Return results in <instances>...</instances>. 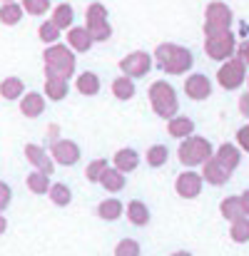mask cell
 Masks as SVG:
<instances>
[{
  "mask_svg": "<svg viewBox=\"0 0 249 256\" xmlns=\"http://www.w3.org/2000/svg\"><path fill=\"white\" fill-rule=\"evenodd\" d=\"M219 214H222L227 222H234V219L244 216V209H242L239 196H227V199H222V204H219Z\"/></svg>",
  "mask_w": 249,
  "mask_h": 256,
  "instance_id": "28",
  "label": "cell"
},
{
  "mask_svg": "<svg viewBox=\"0 0 249 256\" xmlns=\"http://www.w3.org/2000/svg\"><path fill=\"white\" fill-rule=\"evenodd\" d=\"M239 112H242L244 117H249V92L239 97Z\"/></svg>",
  "mask_w": 249,
  "mask_h": 256,
  "instance_id": "40",
  "label": "cell"
},
{
  "mask_svg": "<svg viewBox=\"0 0 249 256\" xmlns=\"http://www.w3.org/2000/svg\"><path fill=\"white\" fill-rule=\"evenodd\" d=\"M202 167H204V170L199 172V174H202V179H204L207 184H212V186H222V184H227V182L232 179V172L224 170L214 157H209Z\"/></svg>",
  "mask_w": 249,
  "mask_h": 256,
  "instance_id": "13",
  "label": "cell"
},
{
  "mask_svg": "<svg viewBox=\"0 0 249 256\" xmlns=\"http://www.w3.org/2000/svg\"><path fill=\"white\" fill-rule=\"evenodd\" d=\"M78 92L85 94V97H92V94H97L100 92V78L95 75V72H83V75H78Z\"/></svg>",
  "mask_w": 249,
  "mask_h": 256,
  "instance_id": "29",
  "label": "cell"
},
{
  "mask_svg": "<svg viewBox=\"0 0 249 256\" xmlns=\"http://www.w3.org/2000/svg\"><path fill=\"white\" fill-rule=\"evenodd\" d=\"M207 52L214 60H224L234 52V38L227 30H207Z\"/></svg>",
  "mask_w": 249,
  "mask_h": 256,
  "instance_id": "6",
  "label": "cell"
},
{
  "mask_svg": "<svg viewBox=\"0 0 249 256\" xmlns=\"http://www.w3.org/2000/svg\"><path fill=\"white\" fill-rule=\"evenodd\" d=\"M10 202H13V189H10V184L0 182V212H5L10 206Z\"/></svg>",
  "mask_w": 249,
  "mask_h": 256,
  "instance_id": "38",
  "label": "cell"
},
{
  "mask_svg": "<svg viewBox=\"0 0 249 256\" xmlns=\"http://www.w3.org/2000/svg\"><path fill=\"white\" fill-rule=\"evenodd\" d=\"M25 184H28V189L33 192V194H38V196H45L48 192H50V174H45V172L35 170L30 172L28 176H25Z\"/></svg>",
  "mask_w": 249,
  "mask_h": 256,
  "instance_id": "22",
  "label": "cell"
},
{
  "mask_svg": "<svg viewBox=\"0 0 249 256\" xmlns=\"http://www.w3.org/2000/svg\"><path fill=\"white\" fill-rule=\"evenodd\" d=\"M23 92H25V85H23L20 78H5V80L0 82V94H3L5 100H20Z\"/></svg>",
  "mask_w": 249,
  "mask_h": 256,
  "instance_id": "31",
  "label": "cell"
},
{
  "mask_svg": "<svg viewBox=\"0 0 249 256\" xmlns=\"http://www.w3.org/2000/svg\"><path fill=\"white\" fill-rule=\"evenodd\" d=\"M192 52L177 45H160L157 48V65L169 75H182L192 68Z\"/></svg>",
  "mask_w": 249,
  "mask_h": 256,
  "instance_id": "2",
  "label": "cell"
},
{
  "mask_svg": "<svg viewBox=\"0 0 249 256\" xmlns=\"http://www.w3.org/2000/svg\"><path fill=\"white\" fill-rule=\"evenodd\" d=\"M247 82H249V78H247Z\"/></svg>",
  "mask_w": 249,
  "mask_h": 256,
  "instance_id": "46",
  "label": "cell"
},
{
  "mask_svg": "<svg viewBox=\"0 0 249 256\" xmlns=\"http://www.w3.org/2000/svg\"><path fill=\"white\" fill-rule=\"evenodd\" d=\"M20 18H23V8L15 5L13 0L0 8V22L3 25H15V22H20Z\"/></svg>",
  "mask_w": 249,
  "mask_h": 256,
  "instance_id": "33",
  "label": "cell"
},
{
  "mask_svg": "<svg viewBox=\"0 0 249 256\" xmlns=\"http://www.w3.org/2000/svg\"><path fill=\"white\" fill-rule=\"evenodd\" d=\"M150 104H152V110H155L157 117L172 120V117L177 114V110H179L174 87L169 85V82H162V80L155 82V85L150 87Z\"/></svg>",
  "mask_w": 249,
  "mask_h": 256,
  "instance_id": "3",
  "label": "cell"
},
{
  "mask_svg": "<svg viewBox=\"0 0 249 256\" xmlns=\"http://www.w3.org/2000/svg\"><path fill=\"white\" fill-rule=\"evenodd\" d=\"M5 232H8V219H5V216H3V212H0V236H3Z\"/></svg>",
  "mask_w": 249,
  "mask_h": 256,
  "instance_id": "43",
  "label": "cell"
},
{
  "mask_svg": "<svg viewBox=\"0 0 249 256\" xmlns=\"http://www.w3.org/2000/svg\"><path fill=\"white\" fill-rule=\"evenodd\" d=\"M25 160L35 167V170L45 172V174H55V160L50 157V152H45V147L30 142L25 144Z\"/></svg>",
  "mask_w": 249,
  "mask_h": 256,
  "instance_id": "11",
  "label": "cell"
},
{
  "mask_svg": "<svg viewBox=\"0 0 249 256\" xmlns=\"http://www.w3.org/2000/svg\"><path fill=\"white\" fill-rule=\"evenodd\" d=\"M48 152L55 160V164H63V167H75L80 162V157H83L80 144L73 142V140H53Z\"/></svg>",
  "mask_w": 249,
  "mask_h": 256,
  "instance_id": "5",
  "label": "cell"
},
{
  "mask_svg": "<svg viewBox=\"0 0 249 256\" xmlns=\"http://www.w3.org/2000/svg\"><path fill=\"white\" fill-rule=\"evenodd\" d=\"M20 112L28 117V120H35L45 112V97L40 92H28L20 97Z\"/></svg>",
  "mask_w": 249,
  "mask_h": 256,
  "instance_id": "16",
  "label": "cell"
},
{
  "mask_svg": "<svg viewBox=\"0 0 249 256\" xmlns=\"http://www.w3.org/2000/svg\"><path fill=\"white\" fill-rule=\"evenodd\" d=\"M229 239L234 244H247L249 242V216H239L234 222H229Z\"/></svg>",
  "mask_w": 249,
  "mask_h": 256,
  "instance_id": "27",
  "label": "cell"
},
{
  "mask_svg": "<svg viewBox=\"0 0 249 256\" xmlns=\"http://www.w3.org/2000/svg\"><path fill=\"white\" fill-rule=\"evenodd\" d=\"M38 32H40V40H43V42H55V40L60 38V28H58L53 20H50V22H43Z\"/></svg>",
  "mask_w": 249,
  "mask_h": 256,
  "instance_id": "36",
  "label": "cell"
},
{
  "mask_svg": "<svg viewBox=\"0 0 249 256\" xmlns=\"http://www.w3.org/2000/svg\"><path fill=\"white\" fill-rule=\"evenodd\" d=\"M125 216H127V222L132 224V226H147L150 224V209H147V204L145 202H140V199H132L127 206H125Z\"/></svg>",
  "mask_w": 249,
  "mask_h": 256,
  "instance_id": "17",
  "label": "cell"
},
{
  "mask_svg": "<svg viewBox=\"0 0 249 256\" xmlns=\"http://www.w3.org/2000/svg\"><path fill=\"white\" fill-rule=\"evenodd\" d=\"M184 92H187V97L189 100H207L209 94H212V82H209V78L207 75H192L187 82H184Z\"/></svg>",
  "mask_w": 249,
  "mask_h": 256,
  "instance_id": "15",
  "label": "cell"
},
{
  "mask_svg": "<svg viewBox=\"0 0 249 256\" xmlns=\"http://www.w3.org/2000/svg\"><path fill=\"white\" fill-rule=\"evenodd\" d=\"M224 170L234 172L239 167V162H242V150H239V144H232V142H224V144H219L217 150H214V154H212Z\"/></svg>",
  "mask_w": 249,
  "mask_h": 256,
  "instance_id": "12",
  "label": "cell"
},
{
  "mask_svg": "<svg viewBox=\"0 0 249 256\" xmlns=\"http://www.w3.org/2000/svg\"><path fill=\"white\" fill-rule=\"evenodd\" d=\"M112 167H117L120 172L130 174V172H135L137 167H140V154H137L132 147H122V150L115 152V157H112Z\"/></svg>",
  "mask_w": 249,
  "mask_h": 256,
  "instance_id": "18",
  "label": "cell"
},
{
  "mask_svg": "<svg viewBox=\"0 0 249 256\" xmlns=\"http://www.w3.org/2000/svg\"><path fill=\"white\" fill-rule=\"evenodd\" d=\"M140 254H142V246L135 239H122L115 246V256H140Z\"/></svg>",
  "mask_w": 249,
  "mask_h": 256,
  "instance_id": "35",
  "label": "cell"
},
{
  "mask_svg": "<svg viewBox=\"0 0 249 256\" xmlns=\"http://www.w3.org/2000/svg\"><path fill=\"white\" fill-rule=\"evenodd\" d=\"M217 80L224 90H237L244 82V62L242 60L224 62V68H219V72H217Z\"/></svg>",
  "mask_w": 249,
  "mask_h": 256,
  "instance_id": "10",
  "label": "cell"
},
{
  "mask_svg": "<svg viewBox=\"0 0 249 256\" xmlns=\"http://www.w3.org/2000/svg\"><path fill=\"white\" fill-rule=\"evenodd\" d=\"M239 60H242L244 65H249V40L242 45V48H239Z\"/></svg>",
  "mask_w": 249,
  "mask_h": 256,
  "instance_id": "41",
  "label": "cell"
},
{
  "mask_svg": "<svg viewBox=\"0 0 249 256\" xmlns=\"http://www.w3.org/2000/svg\"><path fill=\"white\" fill-rule=\"evenodd\" d=\"M100 184H102L110 194H117V192L125 189L127 176H125V172H120L117 167H107V170L102 172V176H100Z\"/></svg>",
  "mask_w": 249,
  "mask_h": 256,
  "instance_id": "20",
  "label": "cell"
},
{
  "mask_svg": "<svg viewBox=\"0 0 249 256\" xmlns=\"http://www.w3.org/2000/svg\"><path fill=\"white\" fill-rule=\"evenodd\" d=\"M75 70V55L63 48V45H53L48 52H45V72L48 78H70Z\"/></svg>",
  "mask_w": 249,
  "mask_h": 256,
  "instance_id": "4",
  "label": "cell"
},
{
  "mask_svg": "<svg viewBox=\"0 0 249 256\" xmlns=\"http://www.w3.org/2000/svg\"><path fill=\"white\" fill-rule=\"evenodd\" d=\"M150 68H152V60H150V55L142 52V50L130 52L127 58L120 60V70H122L125 75H130V78H142V75L150 72Z\"/></svg>",
  "mask_w": 249,
  "mask_h": 256,
  "instance_id": "9",
  "label": "cell"
},
{
  "mask_svg": "<svg viewBox=\"0 0 249 256\" xmlns=\"http://www.w3.org/2000/svg\"><path fill=\"white\" fill-rule=\"evenodd\" d=\"M122 214H125V206H122V202L115 199V196L102 199V202L97 204V216L105 219V222H117Z\"/></svg>",
  "mask_w": 249,
  "mask_h": 256,
  "instance_id": "21",
  "label": "cell"
},
{
  "mask_svg": "<svg viewBox=\"0 0 249 256\" xmlns=\"http://www.w3.org/2000/svg\"><path fill=\"white\" fill-rule=\"evenodd\" d=\"M214 154V147L207 137H199V134H189L184 140H179V147H177V157L182 162V167L187 170H194V167H202L209 157Z\"/></svg>",
  "mask_w": 249,
  "mask_h": 256,
  "instance_id": "1",
  "label": "cell"
},
{
  "mask_svg": "<svg viewBox=\"0 0 249 256\" xmlns=\"http://www.w3.org/2000/svg\"><path fill=\"white\" fill-rule=\"evenodd\" d=\"M112 94L117 97V100H132L135 97V82H132V78L130 75H122V78H117L115 82H112Z\"/></svg>",
  "mask_w": 249,
  "mask_h": 256,
  "instance_id": "30",
  "label": "cell"
},
{
  "mask_svg": "<svg viewBox=\"0 0 249 256\" xmlns=\"http://www.w3.org/2000/svg\"><path fill=\"white\" fill-rule=\"evenodd\" d=\"M23 5H25V12L30 15H45L50 8V0H25Z\"/></svg>",
  "mask_w": 249,
  "mask_h": 256,
  "instance_id": "37",
  "label": "cell"
},
{
  "mask_svg": "<svg viewBox=\"0 0 249 256\" xmlns=\"http://www.w3.org/2000/svg\"><path fill=\"white\" fill-rule=\"evenodd\" d=\"M68 42H70V48L73 50H78V52H87L90 48H92V35H90V30H85V28H70V32H68Z\"/></svg>",
  "mask_w": 249,
  "mask_h": 256,
  "instance_id": "23",
  "label": "cell"
},
{
  "mask_svg": "<svg viewBox=\"0 0 249 256\" xmlns=\"http://www.w3.org/2000/svg\"><path fill=\"white\" fill-rule=\"evenodd\" d=\"M145 162H147V167H152V170L165 167L167 162H169V150H167L165 144H152V147L145 152Z\"/></svg>",
  "mask_w": 249,
  "mask_h": 256,
  "instance_id": "25",
  "label": "cell"
},
{
  "mask_svg": "<svg viewBox=\"0 0 249 256\" xmlns=\"http://www.w3.org/2000/svg\"><path fill=\"white\" fill-rule=\"evenodd\" d=\"M107 167H110V164H107V160H102V157L92 160V162L87 164V170H85L87 182H90V184H100V176H102V172L107 170Z\"/></svg>",
  "mask_w": 249,
  "mask_h": 256,
  "instance_id": "34",
  "label": "cell"
},
{
  "mask_svg": "<svg viewBox=\"0 0 249 256\" xmlns=\"http://www.w3.org/2000/svg\"><path fill=\"white\" fill-rule=\"evenodd\" d=\"M167 134L174 137V140H184L189 134H194V120L184 117V114H174L169 122H167Z\"/></svg>",
  "mask_w": 249,
  "mask_h": 256,
  "instance_id": "19",
  "label": "cell"
},
{
  "mask_svg": "<svg viewBox=\"0 0 249 256\" xmlns=\"http://www.w3.org/2000/svg\"><path fill=\"white\" fill-rule=\"evenodd\" d=\"M3 2H10V0H3Z\"/></svg>",
  "mask_w": 249,
  "mask_h": 256,
  "instance_id": "45",
  "label": "cell"
},
{
  "mask_svg": "<svg viewBox=\"0 0 249 256\" xmlns=\"http://www.w3.org/2000/svg\"><path fill=\"white\" fill-rule=\"evenodd\" d=\"M68 80L65 78H48L45 80V94H48V100H53V102H60V100H65V94H68Z\"/></svg>",
  "mask_w": 249,
  "mask_h": 256,
  "instance_id": "26",
  "label": "cell"
},
{
  "mask_svg": "<svg viewBox=\"0 0 249 256\" xmlns=\"http://www.w3.org/2000/svg\"><path fill=\"white\" fill-rule=\"evenodd\" d=\"M229 22H232L229 8H224L219 2H212L207 8V30H227Z\"/></svg>",
  "mask_w": 249,
  "mask_h": 256,
  "instance_id": "14",
  "label": "cell"
},
{
  "mask_svg": "<svg viewBox=\"0 0 249 256\" xmlns=\"http://www.w3.org/2000/svg\"><path fill=\"white\" fill-rule=\"evenodd\" d=\"M202 184H204V179H202L199 172L184 170L182 174H177V179H174V192L182 199H197L202 194Z\"/></svg>",
  "mask_w": 249,
  "mask_h": 256,
  "instance_id": "7",
  "label": "cell"
},
{
  "mask_svg": "<svg viewBox=\"0 0 249 256\" xmlns=\"http://www.w3.org/2000/svg\"><path fill=\"white\" fill-rule=\"evenodd\" d=\"M87 30H90L92 40H100V42H105L112 32L107 25V10L100 2L90 5V10H87Z\"/></svg>",
  "mask_w": 249,
  "mask_h": 256,
  "instance_id": "8",
  "label": "cell"
},
{
  "mask_svg": "<svg viewBox=\"0 0 249 256\" xmlns=\"http://www.w3.org/2000/svg\"><path fill=\"white\" fill-rule=\"evenodd\" d=\"M169 256H192V254H189V252H172Z\"/></svg>",
  "mask_w": 249,
  "mask_h": 256,
  "instance_id": "44",
  "label": "cell"
},
{
  "mask_svg": "<svg viewBox=\"0 0 249 256\" xmlns=\"http://www.w3.org/2000/svg\"><path fill=\"white\" fill-rule=\"evenodd\" d=\"M237 144H239V150H244L249 154V124L237 130Z\"/></svg>",
  "mask_w": 249,
  "mask_h": 256,
  "instance_id": "39",
  "label": "cell"
},
{
  "mask_svg": "<svg viewBox=\"0 0 249 256\" xmlns=\"http://www.w3.org/2000/svg\"><path fill=\"white\" fill-rule=\"evenodd\" d=\"M48 196H50V202H53L55 206H70V204H73V192H70V186L63 184V182L50 184Z\"/></svg>",
  "mask_w": 249,
  "mask_h": 256,
  "instance_id": "24",
  "label": "cell"
},
{
  "mask_svg": "<svg viewBox=\"0 0 249 256\" xmlns=\"http://www.w3.org/2000/svg\"><path fill=\"white\" fill-rule=\"evenodd\" d=\"M239 202H242V209H244V214L249 216V189H247V192H242V194H239Z\"/></svg>",
  "mask_w": 249,
  "mask_h": 256,
  "instance_id": "42",
  "label": "cell"
},
{
  "mask_svg": "<svg viewBox=\"0 0 249 256\" xmlns=\"http://www.w3.org/2000/svg\"><path fill=\"white\" fill-rule=\"evenodd\" d=\"M73 18H75V12H73V5H68V2L58 5V8H55V12H53V22H55L60 30L73 28Z\"/></svg>",
  "mask_w": 249,
  "mask_h": 256,
  "instance_id": "32",
  "label": "cell"
}]
</instances>
